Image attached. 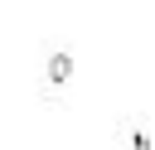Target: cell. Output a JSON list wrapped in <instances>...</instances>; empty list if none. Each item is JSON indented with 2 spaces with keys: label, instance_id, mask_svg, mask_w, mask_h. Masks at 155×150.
I'll list each match as a JSON object with an SVG mask.
<instances>
[{
  "label": "cell",
  "instance_id": "cell-1",
  "mask_svg": "<svg viewBox=\"0 0 155 150\" xmlns=\"http://www.w3.org/2000/svg\"><path fill=\"white\" fill-rule=\"evenodd\" d=\"M111 150H155L150 121H145L140 111H126V116H116V126H111Z\"/></svg>",
  "mask_w": 155,
  "mask_h": 150
},
{
  "label": "cell",
  "instance_id": "cell-2",
  "mask_svg": "<svg viewBox=\"0 0 155 150\" xmlns=\"http://www.w3.org/2000/svg\"><path fill=\"white\" fill-rule=\"evenodd\" d=\"M73 73H78V63H73V53L63 48V44H48V53H44V92L48 97H58L68 82H73Z\"/></svg>",
  "mask_w": 155,
  "mask_h": 150
}]
</instances>
